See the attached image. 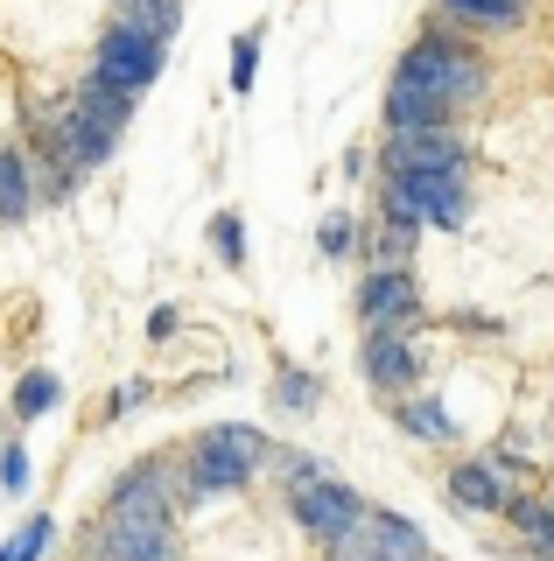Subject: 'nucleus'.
Returning a JSON list of instances; mask_svg holds the SVG:
<instances>
[{"label":"nucleus","instance_id":"nucleus-9","mask_svg":"<svg viewBox=\"0 0 554 561\" xmlns=\"http://www.w3.org/2000/svg\"><path fill=\"white\" fill-rule=\"evenodd\" d=\"M358 365H366V379L379 393H407L414 379H422V358H414L407 330H366V351H358Z\"/></svg>","mask_w":554,"mask_h":561},{"label":"nucleus","instance_id":"nucleus-4","mask_svg":"<svg viewBox=\"0 0 554 561\" xmlns=\"http://www.w3.org/2000/svg\"><path fill=\"white\" fill-rule=\"evenodd\" d=\"M331 561H436L428 554V534L401 513H358L337 540H323Z\"/></svg>","mask_w":554,"mask_h":561},{"label":"nucleus","instance_id":"nucleus-19","mask_svg":"<svg viewBox=\"0 0 554 561\" xmlns=\"http://www.w3.org/2000/svg\"><path fill=\"white\" fill-rule=\"evenodd\" d=\"M49 540H57V519H49V513H28V519H22V534L0 548V561H36Z\"/></svg>","mask_w":554,"mask_h":561},{"label":"nucleus","instance_id":"nucleus-23","mask_svg":"<svg viewBox=\"0 0 554 561\" xmlns=\"http://www.w3.org/2000/svg\"><path fill=\"white\" fill-rule=\"evenodd\" d=\"M253 57H259V28H246L232 43V92H253Z\"/></svg>","mask_w":554,"mask_h":561},{"label":"nucleus","instance_id":"nucleus-5","mask_svg":"<svg viewBox=\"0 0 554 561\" xmlns=\"http://www.w3.org/2000/svg\"><path fill=\"white\" fill-rule=\"evenodd\" d=\"M162 35H148V28H134V22H113L106 35H99V57H92V78L99 84H113V92H134L141 99L154 78H162Z\"/></svg>","mask_w":554,"mask_h":561},{"label":"nucleus","instance_id":"nucleus-2","mask_svg":"<svg viewBox=\"0 0 554 561\" xmlns=\"http://www.w3.org/2000/svg\"><path fill=\"white\" fill-rule=\"evenodd\" d=\"M393 78L422 84L428 99H442V105H449V119H457V113H471V105L484 99V64H477L463 43H449L442 28H428L422 43H414L407 57H401V70H393Z\"/></svg>","mask_w":554,"mask_h":561},{"label":"nucleus","instance_id":"nucleus-16","mask_svg":"<svg viewBox=\"0 0 554 561\" xmlns=\"http://www.w3.org/2000/svg\"><path fill=\"white\" fill-rule=\"evenodd\" d=\"M119 22H134V28H148V35H176L183 22V0H119Z\"/></svg>","mask_w":554,"mask_h":561},{"label":"nucleus","instance_id":"nucleus-26","mask_svg":"<svg viewBox=\"0 0 554 561\" xmlns=\"http://www.w3.org/2000/svg\"><path fill=\"white\" fill-rule=\"evenodd\" d=\"M274 470H281V484H302V478H316V456H302V449H274Z\"/></svg>","mask_w":554,"mask_h":561},{"label":"nucleus","instance_id":"nucleus-25","mask_svg":"<svg viewBox=\"0 0 554 561\" xmlns=\"http://www.w3.org/2000/svg\"><path fill=\"white\" fill-rule=\"evenodd\" d=\"M506 513H512L519 534H541V526L554 519V505H541V499H512V491H506Z\"/></svg>","mask_w":554,"mask_h":561},{"label":"nucleus","instance_id":"nucleus-27","mask_svg":"<svg viewBox=\"0 0 554 561\" xmlns=\"http://www.w3.org/2000/svg\"><path fill=\"white\" fill-rule=\"evenodd\" d=\"M148 393H154V386H148V379H127V386H119V393L106 400V414L119 421V414H134V408H148Z\"/></svg>","mask_w":554,"mask_h":561},{"label":"nucleus","instance_id":"nucleus-8","mask_svg":"<svg viewBox=\"0 0 554 561\" xmlns=\"http://www.w3.org/2000/svg\"><path fill=\"white\" fill-rule=\"evenodd\" d=\"M358 316H366V330H414V316H422L414 274L407 267H372L358 280Z\"/></svg>","mask_w":554,"mask_h":561},{"label":"nucleus","instance_id":"nucleus-12","mask_svg":"<svg viewBox=\"0 0 554 561\" xmlns=\"http://www.w3.org/2000/svg\"><path fill=\"white\" fill-rule=\"evenodd\" d=\"M393 127H457V119H449V105L428 99L422 84L393 78V84H386V134H393Z\"/></svg>","mask_w":554,"mask_h":561},{"label":"nucleus","instance_id":"nucleus-24","mask_svg":"<svg viewBox=\"0 0 554 561\" xmlns=\"http://www.w3.org/2000/svg\"><path fill=\"white\" fill-rule=\"evenodd\" d=\"M0 491H8V499H22V491H28V456H22V443L0 449Z\"/></svg>","mask_w":554,"mask_h":561},{"label":"nucleus","instance_id":"nucleus-20","mask_svg":"<svg viewBox=\"0 0 554 561\" xmlns=\"http://www.w3.org/2000/svg\"><path fill=\"white\" fill-rule=\"evenodd\" d=\"M211 253L224 260V267L246 260V225H239V210H218V218H211Z\"/></svg>","mask_w":554,"mask_h":561},{"label":"nucleus","instance_id":"nucleus-14","mask_svg":"<svg viewBox=\"0 0 554 561\" xmlns=\"http://www.w3.org/2000/svg\"><path fill=\"white\" fill-rule=\"evenodd\" d=\"M442 14H457L471 28H519L527 22V0H442Z\"/></svg>","mask_w":554,"mask_h":561},{"label":"nucleus","instance_id":"nucleus-3","mask_svg":"<svg viewBox=\"0 0 554 561\" xmlns=\"http://www.w3.org/2000/svg\"><path fill=\"white\" fill-rule=\"evenodd\" d=\"M274 456V443L246 421H224V428H204L197 449H189V499H218V491H239L259 463Z\"/></svg>","mask_w":554,"mask_h":561},{"label":"nucleus","instance_id":"nucleus-11","mask_svg":"<svg viewBox=\"0 0 554 561\" xmlns=\"http://www.w3.org/2000/svg\"><path fill=\"white\" fill-rule=\"evenodd\" d=\"M449 499L463 505V513H506V478H498L492 463H457L449 470Z\"/></svg>","mask_w":554,"mask_h":561},{"label":"nucleus","instance_id":"nucleus-10","mask_svg":"<svg viewBox=\"0 0 554 561\" xmlns=\"http://www.w3.org/2000/svg\"><path fill=\"white\" fill-rule=\"evenodd\" d=\"M71 113L84 119V127H99V134H127V119H134V92H113V84H99V78H84L78 84V99H71Z\"/></svg>","mask_w":554,"mask_h":561},{"label":"nucleus","instance_id":"nucleus-29","mask_svg":"<svg viewBox=\"0 0 554 561\" xmlns=\"http://www.w3.org/2000/svg\"><path fill=\"white\" fill-rule=\"evenodd\" d=\"M527 540H533V554H541V561H554V519L541 526V534H527Z\"/></svg>","mask_w":554,"mask_h":561},{"label":"nucleus","instance_id":"nucleus-6","mask_svg":"<svg viewBox=\"0 0 554 561\" xmlns=\"http://www.w3.org/2000/svg\"><path fill=\"white\" fill-rule=\"evenodd\" d=\"M288 513H296V526H302V534H316V540H337L344 526H351L358 513H366V499H358L351 484H337L331 470H316V478L288 484Z\"/></svg>","mask_w":554,"mask_h":561},{"label":"nucleus","instance_id":"nucleus-18","mask_svg":"<svg viewBox=\"0 0 554 561\" xmlns=\"http://www.w3.org/2000/svg\"><path fill=\"white\" fill-rule=\"evenodd\" d=\"M49 408H57V373H22V379H14V414H22V421H36Z\"/></svg>","mask_w":554,"mask_h":561},{"label":"nucleus","instance_id":"nucleus-13","mask_svg":"<svg viewBox=\"0 0 554 561\" xmlns=\"http://www.w3.org/2000/svg\"><path fill=\"white\" fill-rule=\"evenodd\" d=\"M28 210H36V169H28V154L0 148V225H22Z\"/></svg>","mask_w":554,"mask_h":561},{"label":"nucleus","instance_id":"nucleus-22","mask_svg":"<svg viewBox=\"0 0 554 561\" xmlns=\"http://www.w3.org/2000/svg\"><path fill=\"white\" fill-rule=\"evenodd\" d=\"M316 245L331 260H344V253H358V218H344V210H331V218L316 225Z\"/></svg>","mask_w":554,"mask_h":561},{"label":"nucleus","instance_id":"nucleus-1","mask_svg":"<svg viewBox=\"0 0 554 561\" xmlns=\"http://www.w3.org/2000/svg\"><path fill=\"white\" fill-rule=\"evenodd\" d=\"M99 554H106V561H183L176 505H169L162 491L113 499L106 505V526H99Z\"/></svg>","mask_w":554,"mask_h":561},{"label":"nucleus","instance_id":"nucleus-17","mask_svg":"<svg viewBox=\"0 0 554 561\" xmlns=\"http://www.w3.org/2000/svg\"><path fill=\"white\" fill-rule=\"evenodd\" d=\"M401 428L407 435H428V443H449V435H457V421L442 414V400H401Z\"/></svg>","mask_w":554,"mask_h":561},{"label":"nucleus","instance_id":"nucleus-28","mask_svg":"<svg viewBox=\"0 0 554 561\" xmlns=\"http://www.w3.org/2000/svg\"><path fill=\"white\" fill-rule=\"evenodd\" d=\"M176 330H183V316L169 309V302H162V309L148 316V337H154V344H169V337H176Z\"/></svg>","mask_w":554,"mask_h":561},{"label":"nucleus","instance_id":"nucleus-7","mask_svg":"<svg viewBox=\"0 0 554 561\" xmlns=\"http://www.w3.org/2000/svg\"><path fill=\"white\" fill-rule=\"evenodd\" d=\"M463 134L457 127H393L386 148H379V169L386 175H414V169H463Z\"/></svg>","mask_w":554,"mask_h":561},{"label":"nucleus","instance_id":"nucleus-21","mask_svg":"<svg viewBox=\"0 0 554 561\" xmlns=\"http://www.w3.org/2000/svg\"><path fill=\"white\" fill-rule=\"evenodd\" d=\"M414 239H422V232H414V225H379V239H372V253H379V267H407V253H414Z\"/></svg>","mask_w":554,"mask_h":561},{"label":"nucleus","instance_id":"nucleus-15","mask_svg":"<svg viewBox=\"0 0 554 561\" xmlns=\"http://www.w3.org/2000/svg\"><path fill=\"white\" fill-rule=\"evenodd\" d=\"M316 400H323L316 373H302V365H281V373H274V408L281 414H316Z\"/></svg>","mask_w":554,"mask_h":561}]
</instances>
